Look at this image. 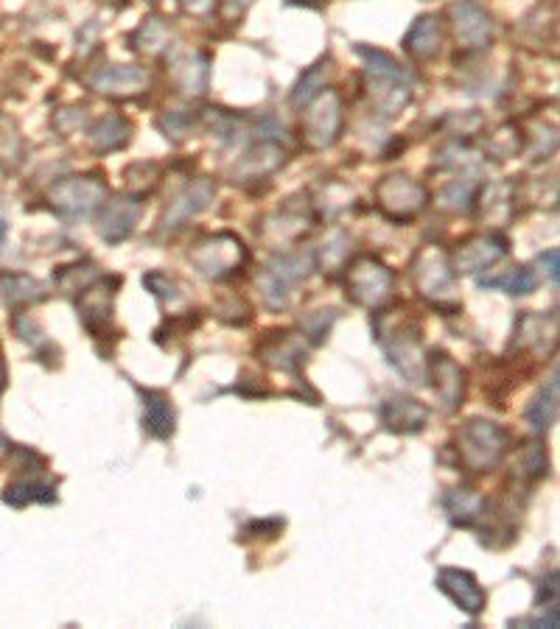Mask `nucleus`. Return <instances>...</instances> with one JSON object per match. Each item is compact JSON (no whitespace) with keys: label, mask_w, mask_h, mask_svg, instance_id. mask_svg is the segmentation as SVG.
<instances>
[{"label":"nucleus","mask_w":560,"mask_h":629,"mask_svg":"<svg viewBox=\"0 0 560 629\" xmlns=\"http://www.w3.org/2000/svg\"><path fill=\"white\" fill-rule=\"evenodd\" d=\"M9 454H12V445H9V442H7V440H3V436H0V462L7 459V456H9Z\"/></svg>","instance_id":"obj_52"},{"label":"nucleus","mask_w":560,"mask_h":629,"mask_svg":"<svg viewBox=\"0 0 560 629\" xmlns=\"http://www.w3.org/2000/svg\"><path fill=\"white\" fill-rule=\"evenodd\" d=\"M524 149V134L518 132L513 123L496 129V134H491V140L485 143V152L491 154V160H510L516 158Z\"/></svg>","instance_id":"obj_38"},{"label":"nucleus","mask_w":560,"mask_h":629,"mask_svg":"<svg viewBox=\"0 0 560 629\" xmlns=\"http://www.w3.org/2000/svg\"><path fill=\"white\" fill-rule=\"evenodd\" d=\"M87 87L104 98H134L149 90V73L138 65L98 67Z\"/></svg>","instance_id":"obj_17"},{"label":"nucleus","mask_w":560,"mask_h":629,"mask_svg":"<svg viewBox=\"0 0 560 629\" xmlns=\"http://www.w3.org/2000/svg\"><path fill=\"white\" fill-rule=\"evenodd\" d=\"M558 261H560V252L558 249H549V252L538 254V267H543V274L549 278V283L558 285Z\"/></svg>","instance_id":"obj_48"},{"label":"nucleus","mask_w":560,"mask_h":629,"mask_svg":"<svg viewBox=\"0 0 560 629\" xmlns=\"http://www.w3.org/2000/svg\"><path fill=\"white\" fill-rule=\"evenodd\" d=\"M152 3H160V0H152Z\"/></svg>","instance_id":"obj_54"},{"label":"nucleus","mask_w":560,"mask_h":629,"mask_svg":"<svg viewBox=\"0 0 560 629\" xmlns=\"http://www.w3.org/2000/svg\"><path fill=\"white\" fill-rule=\"evenodd\" d=\"M429 423V405L409 394H390L381 403V425L392 434H420Z\"/></svg>","instance_id":"obj_21"},{"label":"nucleus","mask_w":560,"mask_h":629,"mask_svg":"<svg viewBox=\"0 0 560 629\" xmlns=\"http://www.w3.org/2000/svg\"><path fill=\"white\" fill-rule=\"evenodd\" d=\"M334 322H336V311H314V314H309L303 322H300V327H303V336H309V339L317 345V341H323L325 336H329Z\"/></svg>","instance_id":"obj_44"},{"label":"nucleus","mask_w":560,"mask_h":629,"mask_svg":"<svg viewBox=\"0 0 560 629\" xmlns=\"http://www.w3.org/2000/svg\"><path fill=\"white\" fill-rule=\"evenodd\" d=\"M250 3L252 0H222L219 7H225L227 20H238L244 12H247V9H250Z\"/></svg>","instance_id":"obj_49"},{"label":"nucleus","mask_w":560,"mask_h":629,"mask_svg":"<svg viewBox=\"0 0 560 629\" xmlns=\"http://www.w3.org/2000/svg\"><path fill=\"white\" fill-rule=\"evenodd\" d=\"M440 45H443V23H440L438 14H420L409 34L403 36V51L414 62L434 59L440 54Z\"/></svg>","instance_id":"obj_26"},{"label":"nucleus","mask_w":560,"mask_h":629,"mask_svg":"<svg viewBox=\"0 0 560 629\" xmlns=\"http://www.w3.org/2000/svg\"><path fill=\"white\" fill-rule=\"evenodd\" d=\"M3 501L12 507H25V503H54L56 501V481L43 476V470L23 467L20 476L3 492Z\"/></svg>","instance_id":"obj_23"},{"label":"nucleus","mask_w":560,"mask_h":629,"mask_svg":"<svg viewBox=\"0 0 560 629\" xmlns=\"http://www.w3.org/2000/svg\"><path fill=\"white\" fill-rule=\"evenodd\" d=\"M140 394H143V429L154 440H171L177 431V412L169 394L158 389H140Z\"/></svg>","instance_id":"obj_27"},{"label":"nucleus","mask_w":560,"mask_h":629,"mask_svg":"<svg viewBox=\"0 0 560 629\" xmlns=\"http://www.w3.org/2000/svg\"><path fill=\"white\" fill-rule=\"evenodd\" d=\"M474 202L476 207H480V216L485 218V221H491V227H502L507 218H510L516 194H513V185L491 182V185H480Z\"/></svg>","instance_id":"obj_30"},{"label":"nucleus","mask_w":560,"mask_h":629,"mask_svg":"<svg viewBox=\"0 0 560 629\" xmlns=\"http://www.w3.org/2000/svg\"><path fill=\"white\" fill-rule=\"evenodd\" d=\"M345 127V104L336 90H323L311 98L300 118V140L309 152H325L340 140Z\"/></svg>","instance_id":"obj_7"},{"label":"nucleus","mask_w":560,"mask_h":629,"mask_svg":"<svg viewBox=\"0 0 560 629\" xmlns=\"http://www.w3.org/2000/svg\"><path fill=\"white\" fill-rule=\"evenodd\" d=\"M354 252V238L347 236L345 230H334L317 249V267L320 272L334 274L342 267H347V258Z\"/></svg>","instance_id":"obj_35"},{"label":"nucleus","mask_w":560,"mask_h":629,"mask_svg":"<svg viewBox=\"0 0 560 629\" xmlns=\"http://www.w3.org/2000/svg\"><path fill=\"white\" fill-rule=\"evenodd\" d=\"M3 241H7V225L0 221V247H3Z\"/></svg>","instance_id":"obj_53"},{"label":"nucleus","mask_w":560,"mask_h":629,"mask_svg":"<svg viewBox=\"0 0 560 629\" xmlns=\"http://www.w3.org/2000/svg\"><path fill=\"white\" fill-rule=\"evenodd\" d=\"M104 199H107V185H104L101 176L93 174L67 176L49 191L51 207L65 221H79V218L90 216L93 210L104 205Z\"/></svg>","instance_id":"obj_10"},{"label":"nucleus","mask_w":560,"mask_h":629,"mask_svg":"<svg viewBox=\"0 0 560 629\" xmlns=\"http://www.w3.org/2000/svg\"><path fill=\"white\" fill-rule=\"evenodd\" d=\"M171 43V29L165 20L149 18L138 25V31L132 34V48L138 54L147 56H160Z\"/></svg>","instance_id":"obj_34"},{"label":"nucleus","mask_w":560,"mask_h":629,"mask_svg":"<svg viewBox=\"0 0 560 629\" xmlns=\"http://www.w3.org/2000/svg\"><path fill=\"white\" fill-rule=\"evenodd\" d=\"M219 3L222 0H180V9H183L189 18L207 23V20H214V14L219 12Z\"/></svg>","instance_id":"obj_45"},{"label":"nucleus","mask_w":560,"mask_h":629,"mask_svg":"<svg viewBox=\"0 0 560 629\" xmlns=\"http://www.w3.org/2000/svg\"><path fill=\"white\" fill-rule=\"evenodd\" d=\"M289 160L287 149L274 140H261L252 149L238 158L236 169H233V182H250V180H267L274 171L283 169Z\"/></svg>","instance_id":"obj_20"},{"label":"nucleus","mask_w":560,"mask_h":629,"mask_svg":"<svg viewBox=\"0 0 560 629\" xmlns=\"http://www.w3.org/2000/svg\"><path fill=\"white\" fill-rule=\"evenodd\" d=\"M121 289V278H96L87 289L79 291L76 308H79L82 325L87 327L93 339H116V297Z\"/></svg>","instance_id":"obj_9"},{"label":"nucleus","mask_w":560,"mask_h":629,"mask_svg":"<svg viewBox=\"0 0 560 629\" xmlns=\"http://www.w3.org/2000/svg\"><path fill=\"white\" fill-rule=\"evenodd\" d=\"M427 378H432V387L445 412H457L460 405L465 403L469 372L449 353H432L427 358Z\"/></svg>","instance_id":"obj_15"},{"label":"nucleus","mask_w":560,"mask_h":629,"mask_svg":"<svg viewBox=\"0 0 560 629\" xmlns=\"http://www.w3.org/2000/svg\"><path fill=\"white\" fill-rule=\"evenodd\" d=\"M216 314H219L222 322H227V325H247V322L252 319V308L250 303L244 297H238V294H227V297H222L219 303H216Z\"/></svg>","instance_id":"obj_41"},{"label":"nucleus","mask_w":560,"mask_h":629,"mask_svg":"<svg viewBox=\"0 0 560 629\" xmlns=\"http://www.w3.org/2000/svg\"><path fill=\"white\" fill-rule=\"evenodd\" d=\"M289 7H309V9H320L325 7L329 0H287Z\"/></svg>","instance_id":"obj_50"},{"label":"nucleus","mask_w":560,"mask_h":629,"mask_svg":"<svg viewBox=\"0 0 560 629\" xmlns=\"http://www.w3.org/2000/svg\"><path fill=\"white\" fill-rule=\"evenodd\" d=\"M476 191H480V182L474 176H463V180H454L451 185H445L443 194H440V207L449 213L469 210L476 199Z\"/></svg>","instance_id":"obj_37"},{"label":"nucleus","mask_w":560,"mask_h":629,"mask_svg":"<svg viewBox=\"0 0 560 629\" xmlns=\"http://www.w3.org/2000/svg\"><path fill=\"white\" fill-rule=\"evenodd\" d=\"M376 207L396 225H409L429 207V191L409 174H387L376 185Z\"/></svg>","instance_id":"obj_8"},{"label":"nucleus","mask_w":560,"mask_h":629,"mask_svg":"<svg viewBox=\"0 0 560 629\" xmlns=\"http://www.w3.org/2000/svg\"><path fill=\"white\" fill-rule=\"evenodd\" d=\"M396 274L376 254H356L345 269V294L362 308H381L390 303Z\"/></svg>","instance_id":"obj_6"},{"label":"nucleus","mask_w":560,"mask_h":629,"mask_svg":"<svg viewBox=\"0 0 560 629\" xmlns=\"http://www.w3.org/2000/svg\"><path fill=\"white\" fill-rule=\"evenodd\" d=\"M445 514L449 521L460 529H474L482 521H487V501L474 487H454L443 498Z\"/></svg>","instance_id":"obj_24"},{"label":"nucleus","mask_w":560,"mask_h":629,"mask_svg":"<svg viewBox=\"0 0 560 629\" xmlns=\"http://www.w3.org/2000/svg\"><path fill=\"white\" fill-rule=\"evenodd\" d=\"M524 149L530 152V160H547L552 158L558 149V132L549 123H532L524 138Z\"/></svg>","instance_id":"obj_40"},{"label":"nucleus","mask_w":560,"mask_h":629,"mask_svg":"<svg viewBox=\"0 0 560 629\" xmlns=\"http://www.w3.org/2000/svg\"><path fill=\"white\" fill-rule=\"evenodd\" d=\"M434 585H438L440 590L460 607V610L469 612V616H480V612L485 610L487 605L485 587L480 585V579H476L471 571L440 568Z\"/></svg>","instance_id":"obj_19"},{"label":"nucleus","mask_w":560,"mask_h":629,"mask_svg":"<svg viewBox=\"0 0 560 629\" xmlns=\"http://www.w3.org/2000/svg\"><path fill=\"white\" fill-rule=\"evenodd\" d=\"M356 54L367 65V98L378 116H398L412 98V73L378 48L356 45Z\"/></svg>","instance_id":"obj_2"},{"label":"nucleus","mask_w":560,"mask_h":629,"mask_svg":"<svg viewBox=\"0 0 560 629\" xmlns=\"http://www.w3.org/2000/svg\"><path fill=\"white\" fill-rule=\"evenodd\" d=\"M256 356L278 372H300L309 358V345L294 330H272L256 345Z\"/></svg>","instance_id":"obj_16"},{"label":"nucleus","mask_w":560,"mask_h":629,"mask_svg":"<svg viewBox=\"0 0 560 629\" xmlns=\"http://www.w3.org/2000/svg\"><path fill=\"white\" fill-rule=\"evenodd\" d=\"M189 261L196 269V274L222 283V280L238 278L244 269L250 267V249L244 247L236 232H214V236L200 238L191 247Z\"/></svg>","instance_id":"obj_5"},{"label":"nucleus","mask_w":560,"mask_h":629,"mask_svg":"<svg viewBox=\"0 0 560 629\" xmlns=\"http://www.w3.org/2000/svg\"><path fill=\"white\" fill-rule=\"evenodd\" d=\"M0 294L12 308L45 300V289L29 274H0Z\"/></svg>","instance_id":"obj_33"},{"label":"nucleus","mask_w":560,"mask_h":629,"mask_svg":"<svg viewBox=\"0 0 560 629\" xmlns=\"http://www.w3.org/2000/svg\"><path fill=\"white\" fill-rule=\"evenodd\" d=\"M373 333L387 361L407 378L409 383H427V356L420 347L418 319L403 305L381 308L373 316Z\"/></svg>","instance_id":"obj_1"},{"label":"nucleus","mask_w":560,"mask_h":629,"mask_svg":"<svg viewBox=\"0 0 560 629\" xmlns=\"http://www.w3.org/2000/svg\"><path fill=\"white\" fill-rule=\"evenodd\" d=\"M214 196H216V185L211 180L191 182L189 188L180 191V194L174 196V202L169 205V210H165L163 216V227L165 230L183 227L189 218L200 216V213L214 202Z\"/></svg>","instance_id":"obj_22"},{"label":"nucleus","mask_w":560,"mask_h":629,"mask_svg":"<svg viewBox=\"0 0 560 629\" xmlns=\"http://www.w3.org/2000/svg\"><path fill=\"white\" fill-rule=\"evenodd\" d=\"M211 79V59L202 51H189L171 62V82L185 96H205Z\"/></svg>","instance_id":"obj_25"},{"label":"nucleus","mask_w":560,"mask_h":629,"mask_svg":"<svg viewBox=\"0 0 560 629\" xmlns=\"http://www.w3.org/2000/svg\"><path fill=\"white\" fill-rule=\"evenodd\" d=\"M554 316H538V314H521L513 330V350H541L547 353L549 345H554Z\"/></svg>","instance_id":"obj_28"},{"label":"nucleus","mask_w":560,"mask_h":629,"mask_svg":"<svg viewBox=\"0 0 560 629\" xmlns=\"http://www.w3.org/2000/svg\"><path fill=\"white\" fill-rule=\"evenodd\" d=\"M7 389V364H3V353H0V392Z\"/></svg>","instance_id":"obj_51"},{"label":"nucleus","mask_w":560,"mask_h":629,"mask_svg":"<svg viewBox=\"0 0 560 629\" xmlns=\"http://www.w3.org/2000/svg\"><path fill=\"white\" fill-rule=\"evenodd\" d=\"M549 473V459H547V448L543 442H524L521 448L513 456V467H510V478L516 485H521L524 490L536 481H541Z\"/></svg>","instance_id":"obj_29"},{"label":"nucleus","mask_w":560,"mask_h":629,"mask_svg":"<svg viewBox=\"0 0 560 629\" xmlns=\"http://www.w3.org/2000/svg\"><path fill=\"white\" fill-rule=\"evenodd\" d=\"M412 283L420 297L427 300L432 308L443 314H457L463 308L457 294V274L451 267V258L438 243L420 247L412 258Z\"/></svg>","instance_id":"obj_3"},{"label":"nucleus","mask_w":560,"mask_h":629,"mask_svg":"<svg viewBox=\"0 0 560 629\" xmlns=\"http://www.w3.org/2000/svg\"><path fill=\"white\" fill-rule=\"evenodd\" d=\"M96 278H98V267L93 261L74 263V267H62L60 272L54 274L56 285H60L65 294H79V291L87 289V285H90Z\"/></svg>","instance_id":"obj_39"},{"label":"nucleus","mask_w":560,"mask_h":629,"mask_svg":"<svg viewBox=\"0 0 560 629\" xmlns=\"http://www.w3.org/2000/svg\"><path fill=\"white\" fill-rule=\"evenodd\" d=\"M449 20L460 48L482 51L494 43V18H491L476 0H457V3H451Z\"/></svg>","instance_id":"obj_13"},{"label":"nucleus","mask_w":560,"mask_h":629,"mask_svg":"<svg viewBox=\"0 0 560 629\" xmlns=\"http://www.w3.org/2000/svg\"><path fill=\"white\" fill-rule=\"evenodd\" d=\"M143 285H147V289L152 291L154 297L163 300V303H177V300L183 297V294H180L177 280L169 278V274H163V272L147 274V278H143Z\"/></svg>","instance_id":"obj_43"},{"label":"nucleus","mask_w":560,"mask_h":629,"mask_svg":"<svg viewBox=\"0 0 560 629\" xmlns=\"http://www.w3.org/2000/svg\"><path fill=\"white\" fill-rule=\"evenodd\" d=\"M129 138H132V127H129V121H123L121 116H107L101 123H96V129H93L90 145L93 152L110 154L123 149V145L129 143Z\"/></svg>","instance_id":"obj_32"},{"label":"nucleus","mask_w":560,"mask_h":629,"mask_svg":"<svg viewBox=\"0 0 560 629\" xmlns=\"http://www.w3.org/2000/svg\"><path fill=\"white\" fill-rule=\"evenodd\" d=\"M538 607L543 605H558V574H549L547 579L541 582V587H538Z\"/></svg>","instance_id":"obj_47"},{"label":"nucleus","mask_w":560,"mask_h":629,"mask_svg":"<svg viewBox=\"0 0 560 629\" xmlns=\"http://www.w3.org/2000/svg\"><path fill=\"white\" fill-rule=\"evenodd\" d=\"M496 285L505 289L507 294H513V297H521V294L536 291L538 274H536V269H530V267H516V269H510V272H507Z\"/></svg>","instance_id":"obj_42"},{"label":"nucleus","mask_w":560,"mask_h":629,"mask_svg":"<svg viewBox=\"0 0 560 629\" xmlns=\"http://www.w3.org/2000/svg\"><path fill=\"white\" fill-rule=\"evenodd\" d=\"M510 252V241L502 232H480L471 236L469 241L460 243V249L451 258L454 274H476L485 272L487 267L499 263Z\"/></svg>","instance_id":"obj_14"},{"label":"nucleus","mask_w":560,"mask_h":629,"mask_svg":"<svg viewBox=\"0 0 560 629\" xmlns=\"http://www.w3.org/2000/svg\"><path fill=\"white\" fill-rule=\"evenodd\" d=\"M510 448V434L499 423L485 417H471L457 431L460 465L474 476L496 470Z\"/></svg>","instance_id":"obj_4"},{"label":"nucleus","mask_w":560,"mask_h":629,"mask_svg":"<svg viewBox=\"0 0 560 629\" xmlns=\"http://www.w3.org/2000/svg\"><path fill=\"white\" fill-rule=\"evenodd\" d=\"M331 76V59H320L317 65H311L309 71L300 76L298 87L292 90V98H289V104L292 107H305V104L311 101V98H317L320 93L325 90V82H329Z\"/></svg>","instance_id":"obj_36"},{"label":"nucleus","mask_w":560,"mask_h":629,"mask_svg":"<svg viewBox=\"0 0 560 629\" xmlns=\"http://www.w3.org/2000/svg\"><path fill=\"white\" fill-rule=\"evenodd\" d=\"M558 400H560V383H558V369L552 372L547 383L538 389V394L532 398V403L527 405V425H530L536 434H543L547 429H552L554 420H558Z\"/></svg>","instance_id":"obj_31"},{"label":"nucleus","mask_w":560,"mask_h":629,"mask_svg":"<svg viewBox=\"0 0 560 629\" xmlns=\"http://www.w3.org/2000/svg\"><path fill=\"white\" fill-rule=\"evenodd\" d=\"M309 272L311 261L303 254H278L274 261H269V267L261 274V294L269 308H287L289 294H292L289 289L309 278Z\"/></svg>","instance_id":"obj_12"},{"label":"nucleus","mask_w":560,"mask_h":629,"mask_svg":"<svg viewBox=\"0 0 560 629\" xmlns=\"http://www.w3.org/2000/svg\"><path fill=\"white\" fill-rule=\"evenodd\" d=\"M283 529V521H278V518H272V521H252L247 523V529H244V534H263V540H272L278 538V532Z\"/></svg>","instance_id":"obj_46"},{"label":"nucleus","mask_w":560,"mask_h":629,"mask_svg":"<svg viewBox=\"0 0 560 629\" xmlns=\"http://www.w3.org/2000/svg\"><path fill=\"white\" fill-rule=\"evenodd\" d=\"M140 213H143V202L138 196H121V199L104 202L98 207V236L107 243L127 241L134 232Z\"/></svg>","instance_id":"obj_18"},{"label":"nucleus","mask_w":560,"mask_h":629,"mask_svg":"<svg viewBox=\"0 0 560 629\" xmlns=\"http://www.w3.org/2000/svg\"><path fill=\"white\" fill-rule=\"evenodd\" d=\"M314 218L317 216H314L309 202L289 199L287 205H280L278 210L263 216L256 232L269 249H287L298 243L300 238L309 236V230L314 227Z\"/></svg>","instance_id":"obj_11"}]
</instances>
